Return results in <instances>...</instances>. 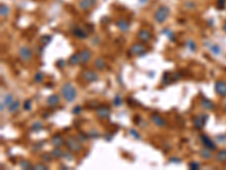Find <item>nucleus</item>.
<instances>
[{
  "label": "nucleus",
  "instance_id": "obj_1",
  "mask_svg": "<svg viewBox=\"0 0 226 170\" xmlns=\"http://www.w3.org/2000/svg\"><path fill=\"white\" fill-rule=\"evenodd\" d=\"M61 93H62V97L67 102H72L77 97V91L74 87V85L70 84V83L63 84V86L61 87Z\"/></svg>",
  "mask_w": 226,
  "mask_h": 170
},
{
  "label": "nucleus",
  "instance_id": "obj_2",
  "mask_svg": "<svg viewBox=\"0 0 226 170\" xmlns=\"http://www.w3.org/2000/svg\"><path fill=\"white\" fill-rule=\"evenodd\" d=\"M168 14H170V9H168V7L166 6H160L157 9H156V12L154 14V18L155 21L157 22V23H164L166 18L168 17Z\"/></svg>",
  "mask_w": 226,
  "mask_h": 170
},
{
  "label": "nucleus",
  "instance_id": "obj_3",
  "mask_svg": "<svg viewBox=\"0 0 226 170\" xmlns=\"http://www.w3.org/2000/svg\"><path fill=\"white\" fill-rule=\"evenodd\" d=\"M65 144L67 145V147L69 149L70 152H79L83 147H82V144H80V141L78 140L77 137H68L66 140Z\"/></svg>",
  "mask_w": 226,
  "mask_h": 170
},
{
  "label": "nucleus",
  "instance_id": "obj_4",
  "mask_svg": "<svg viewBox=\"0 0 226 170\" xmlns=\"http://www.w3.org/2000/svg\"><path fill=\"white\" fill-rule=\"evenodd\" d=\"M19 58L24 61H30L32 59V50L28 47H20L19 49Z\"/></svg>",
  "mask_w": 226,
  "mask_h": 170
},
{
  "label": "nucleus",
  "instance_id": "obj_5",
  "mask_svg": "<svg viewBox=\"0 0 226 170\" xmlns=\"http://www.w3.org/2000/svg\"><path fill=\"white\" fill-rule=\"evenodd\" d=\"M207 115H205V114H200V115H198L193 119V125H195V127L197 128V129H201V128H203V126H205V124H206V122H207Z\"/></svg>",
  "mask_w": 226,
  "mask_h": 170
},
{
  "label": "nucleus",
  "instance_id": "obj_6",
  "mask_svg": "<svg viewBox=\"0 0 226 170\" xmlns=\"http://www.w3.org/2000/svg\"><path fill=\"white\" fill-rule=\"evenodd\" d=\"M96 115L98 118H102V119H107L110 115H111V111L109 109V107L106 106H101L98 107L97 110H96Z\"/></svg>",
  "mask_w": 226,
  "mask_h": 170
},
{
  "label": "nucleus",
  "instance_id": "obj_7",
  "mask_svg": "<svg viewBox=\"0 0 226 170\" xmlns=\"http://www.w3.org/2000/svg\"><path fill=\"white\" fill-rule=\"evenodd\" d=\"M146 51V48L143 43H135L130 48V53L133 56H139Z\"/></svg>",
  "mask_w": 226,
  "mask_h": 170
},
{
  "label": "nucleus",
  "instance_id": "obj_8",
  "mask_svg": "<svg viewBox=\"0 0 226 170\" xmlns=\"http://www.w3.org/2000/svg\"><path fill=\"white\" fill-rule=\"evenodd\" d=\"M83 78L86 81V82H95L97 81L98 78V76H97V74L95 72H93V70H86V72H84L83 74Z\"/></svg>",
  "mask_w": 226,
  "mask_h": 170
},
{
  "label": "nucleus",
  "instance_id": "obj_9",
  "mask_svg": "<svg viewBox=\"0 0 226 170\" xmlns=\"http://www.w3.org/2000/svg\"><path fill=\"white\" fill-rule=\"evenodd\" d=\"M78 53H79V57H80L82 64L88 62V61L90 60V58H92V52L89 51L88 49H84V50H82V51H79Z\"/></svg>",
  "mask_w": 226,
  "mask_h": 170
},
{
  "label": "nucleus",
  "instance_id": "obj_10",
  "mask_svg": "<svg viewBox=\"0 0 226 170\" xmlns=\"http://www.w3.org/2000/svg\"><path fill=\"white\" fill-rule=\"evenodd\" d=\"M200 140H201V142L203 143V145L206 146V147H208L210 150H215V149H216V144L209 138L207 135L201 134V135H200Z\"/></svg>",
  "mask_w": 226,
  "mask_h": 170
},
{
  "label": "nucleus",
  "instance_id": "obj_11",
  "mask_svg": "<svg viewBox=\"0 0 226 170\" xmlns=\"http://www.w3.org/2000/svg\"><path fill=\"white\" fill-rule=\"evenodd\" d=\"M215 90H216V92H217L219 95H223V97L226 95V82H223V81L216 82Z\"/></svg>",
  "mask_w": 226,
  "mask_h": 170
},
{
  "label": "nucleus",
  "instance_id": "obj_12",
  "mask_svg": "<svg viewBox=\"0 0 226 170\" xmlns=\"http://www.w3.org/2000/svg\"><path fill=\"white\" fill-rule=\"evenodd\" d=\"M138 39H139L141 42L146 43L152 39V34H150V32L147 30H140L138 32Z\"/></svg>",
  "mask_w": 226,
  "mask_h": 170
},
{
  "label": "nucleus",
  "instance_id": "obj_13",
  "mask_svg": "<svg viewBox=\"0 0 226 170\" xmlns=\"http://www.w3.org/2000/svg\"><path fill=\"white\" fill-rule=\"evenodd\" d=\"M12 101H14V95L12 94H7V95H5V97H4V100H2V102H1V107H0V110L1 111H4L5 110V108H8L9 106H10V103H12Z\"/></svg>",
  "mask_w": 226,
  "mask_h": 170
},
{
  "label": "nucleus",
  "instance_id": "obj_14",
  "mask_svg": "<svg viewBox=\"0 0 226 170\" xmlns=\"http://www.w3.org/2000/svg\"><path fill=\"white\" fill-rule=\"evenodd\" d=\"M96 0H80L79 1V8L83 10H87L95 5Z\"/></svg>",
  "mask_w": 226,
  "mask_h": 170
},
{
  "label": "nucleus",
  "instance_id": "obj_15",
  "mask_svg": "<svg viewBox=\"0 0 226 170\" xmlns=\"http://www.w3.org/2000/svg\"><path fill=\"white\" fill-rule=\"evenodd\" d=\"M152 122H154L156 126H160V127H164L166 125V122L160 115H157V114L152 115Z\"/></svg>",
  "mask_w": 226,
  "mask_h": 170
},
{
  "label": "nucleus",
  "instance_id": "obj_16",
  "mask_svg": "<svg viewBox=\"0 0 226 170\" xmlns=\"http://www.w3.org/2000/svg\"><path fill=\"white\" fill-rule=\"evenodd\" d=\"M19 108H20V101H19L18 99H16V100H14L12 103H10V106L8 107V111H9L10 114H15V112H17Z\"/></svg>",
  "mask_w": 226,
  "mask_h": 170
},
{
  "label": "nucleus",
  "instance_id": "obj_17",
  "mask_svg": "<svg viewBox=\"0 0 226 170\" xmlns=\"http://www.w3.org/2000/svg\"><path fill=\"white\" fill-rule=\"evenodd\" d=\"M60 102V97L59 95H57V94H52V95H50V97L47 99V103L49 106H51V107H54V106H57V104H59Z\"/></svg>",
  "mask_w": 226,
  "mask_h": 170
},
{
  "label": "nucleus",
  "instance_id": "obj_18",
  "mask_svg": "<svg viewBox=\"0 0 226 170\" xmlns=\"http://www.w3.org/2000/svg\"><path fill=\"white\" fill-rule=\"evenodd\" d=\"M65 142L66 141L62 140V137L60 136V135H54L53 137L51 138V143H52V145H54L55 147H59V146H61L62 144H65Z\"/></svg>",
  "mask_w": 226,
  "mask_h": 170
},
{
  "label": "nucleus",
  "instance_id": "obj_19",
  "mask_svg": "<svg viewBox=\"0 0 226 170\" xmlns=\"http://www.w3.org/2000/svg\"><path fill=\"white\" fill-rule=\"evenodd\" d=\"M74 35L77 37L78 39H86V37H88L87 32L85 30H83V29H80V27H77V29L74 30Z\"/></svg>",
  "mask_w": 226,
  "mask_h": 170
},
{
  "label": "nucleus",
  "instance_id": "obj_20",
  "mask_svg": "<svg viewBox=\"0 0 226 170\" xmlns=\"http://www.w3.org/2000/svg\"><path fill=\"white\" fill-rule=\"evenodd\" d=\"M117 26L119 27L120 31H122V32H127V31L129 30V23L128 22H125L123 19H120L117 22Z\"/></svg>",
  "mask_w": 226,
  "mask_h": 170
},
{
  "label": "nucleus",
  "instance_id": "obj_21",
  "mask_svg": "<svg viewBox=\"0 0 226 170\" xmlns=\"http://www.w3.org/2000/svg\"><path fill=\"white\" fill-rule=\"evenodd\" d=\"M68 62L70 64V65H78V64H80L82 61H80V57H79V53H74V55L69 58V60Z\"/></svg>",
  "mask_w": 226,
  "mask_h": 170
},
{
  "label": "nucleus",
  "instance_id": "obj_22",
  "mask_svg": "<svg viewBox=\"0 0 226 170\" xmlns=\"http://www.w3.org/2000/svg\"><path fill=\"white\" fill-rule=\"evenodd\" d=\"M209 49H210L211 53H214V55H216V56L222 55V52H223L222 48H220L219 45H217V44H211V45L209 47Z\"/></svg>",
  "mask_w": 226,
  "mask_h": 170
},
{
  "label": "nucleus",
  "instance_id": "obj_23",
  "mask_svg": "<svg viewBox=\"0 0 226 170\" xmlns=\"http://www.w3.org/2000/svg\"><path fill=\"white\" fill-rule=\"evenodd\" d=\"M201 104H202V107H203L205 109H207V110L214 109V103H213L210 100H208V99H202Z\"/></svg>",
  "mask_w": 226,
  "mask_h": 170
},
{
  "label": "nucleus",
  "instance_id": "obj_24",
  "mask_svg": "<svg viewBox=\"0 0 226 170\" xmlns=\"http://www.w3.org/2000/svg\"><path fill=\"white\" fill-rule=\"evenodd\" d=\"M216 160L220 161V162H225L226 161V150H222L218 151L216 154Z\"/></svg>",
  "mask_w": 226,
  "mask_h": 170
},
{
  "label": "nucleus",
  "instance_id": "obj_25",
  "mask_svg": "<svg viewBox=\"0 0 226 170\" xmlns=\"http://www.w3.org/2000/svg\"><path fill=\"white\" fill-rule=\"evenodd\" d=\"M63 153L65 152L62 151V150H60L59 147H55L54 150L51 151V154H52V157L55 159H59V158H62L63 157Z\"/></svg>",
  "mask_w": 226,
  "mask_h": 170
},
{
  "label": "nucleus",
  "instance_id": "obj_26",
  "mask_svg": "<svg viewBox=\"0 0 226 170\" xmlns=\"http://www.w3.org/2000/svg\"><path fill=\"white\" fill-rule=\"evenodd\" d=\"M9 12H10V9H9V7L7 6V5H1L0 6V14H1V16L2 17H5V16H8L9 15Z\"/></svg>",
  "mask_w": 226,
  "mask_h": 170
},
{
  "label": "nucleus",
  "instance_id": "obj_27",
  "mask_svg": "<svg viewBox=\"0 0 226 170\" xmlns=\"http://www.w3.org/2000/svg\"><path fill=\"white\" fill-rule=\"evenodd\" d=\"M200 154H201V157H203L205 159L211 158V151H210V149L206 147V146H205V149H202L201 151H200Z\"/></svg>",
  "mask_w": 226,
  "mask_h": 170
},
{
  "label": "nucleus",
  "instance_id": "obj_28",
  "mask_svg": "<svg viewBox=\"0 0 226 170\" xmlns=\"http://www.w3.org/2000/svg\"><path fill=\"white\" fill-rule=\"evenodd\" d=\"M95 67L97 68V69H100V70L104 69V67H105V62H104V60L101 59V58L96 59L95 60Z\"/></svg>",
  "mask_w": 226,
  "mask_h": 170
},
{
  "label": "nucleus",
  "instance_id": "obj_29",
  "mask_svg": "<svg viewBox=\"0 0 226 170\" xmlns=\"http://www.w3.org/2000/svg\"><path fill=\"white\" fill-rule=\"evenodd\" d=\"M172 75L170 73H165L164 74V76H163V83H165V84H168V83H171L172 81H174V79H172Z\"/></svg>",
  "mask_w": 226,
  "mask_h": 170
},
{
  "label": "nucleus",
  "instance_id": "obj_30",
  "mask_svg": "<svg viewBox=\"0 0 226 170\" xmlns=\"http://www.w3.org/2000/svg\"><path fill=\"white\" fill-rule=\"evenodd\" d=\"M41 159L43 161H45V162H51V161H52V154H50V153H43L41 155Z\"/></svg>",
  "mask_w": 226,
  "mask_h": 170
},
{
  "label": "nucleus",
  "instance_id": "obj_31",
  "mask_svg": "<svg viewBox=\"0 0 226 170\" xmlns=\"http://www.w3.org/2000/svg\"><path fill=\"white\" fill-rule=\"evenodd\" d=\"M42 128H43V125H42L41 122H34V124L32 125V130H34V132H37V130H41Z\"/></svg>",
  "mask_w": 226,
  "mask_h": 170
},
{
  "label": "nucleus",
  "instance_id": "obj_32",
  "mask_svg": "<svg viewBox=\"0 0 226 170\" xmlns=\"http://www.w3.org/2000/svg\"><path fill=\"white\" fill-rule=\"evenodd\" d=\"M113 104L115 107H120L122 104V97H120V95H117V97H114V100H113Z\"/></svg>",
  "mask_w": 226,
  "mask_h": 170
},
{
  "label": "nucleus",
  "instance_id": "obj_33",
  "mask_svg": "<svg viewBox=\"0 0 226 170\" xmlns=\"http://www.w3.org/2000/svg\"><path fill=\"white\" fill-rule=\"evenodd\" d=\"M187 45H188V48L190 49V50H191V51H192V52H195V51H196V49H197V47H196V43L193 42L192 40H189V41L187 42Z\"/></svg>",
  "mask_w": 226,
  "mask_h": 170
},
{
  "label": "nucleus",
  "instance_id": "obj_34",
  "mask_svg": "<svg viewBox=\"0 0 226 170\" xmlns=\"http://www.w3.org/2000/svg\"><path fill=\"white\" fill-rule=\"evenodd\" d=\"M20 167H22L23 169H31V168H33L32 164H31L28 161H26V160H23V161L20 162Z\"/></svg>",
  "mask_w": 226,
  "mask_h": 170
},
{
  "label": "nucleus",
  "instance_id": "obj_35",
  "mask_svg": "<svg viewBox=\"0 0 226 170\" xmlns=\"http://www.w3.org/2000/svg\"><path fill=\"white\" fill-rule=\"evenodd\" d=\"M43 81V74L42 73H37L34 76V82H36V83H40V82H42Z\"/></svg>",
  "mask_w": 226,
  "mask_h": 170
},
{
  "label": "nucleus",
  "instance_id": "obj_36",
  "mask_svg": "<svg viewBox=\"0 0 226 170\" xmlns=\"http://www.w3.org/2000/svg\"><path fill=\"white\" fill-rule=\"evenodd\" d=\"M24 109L27 110V111H30L32 109V101L31 100H26L24 102Z\"/></svg>",
  "mask_w": 226,
  "mask_h": 170
},
{
  "label": "nucleus",
  "instance_id": "obj_37",
  "mask_svg": "<svg viewBox=\"0 0 226 170\" xmlns=\"http://www.w3.org/2000/svg\"><path fill=\"white\" fill-rule=\"evenodd\" d=\"M87 135H88L89 137H92V138H97V137L100 136V134H98V132H97V130H90V132H89Z\"/></svg>",
  "mask_w": 226,
  "mask_h": 170
},
{
  "label": "nucleus",
  "instance_id": "obj_38",
  "mask_svg": "<svg viewBox=\"0 0 226 170\" xmlns=\"http://www.w3.org/2000/svg\"><path fill=\"white\" fill-rule=\"evenodd\" d=\"M33 169H48V167L43 163H36L35 166H33Z\"/></svg>",
  "mask_w": 226,
  "mask_h": 170
},
{
  "label": "nucleus",
  "instance_id": "obj_39",
  "mask_svg": "<svg viewBox=\"0 0 226 170\" xmlns=\"http://www.w3.org/2000/svg\"><path fill=\"white\" fill-rule=\"evenodd\" d=\"M51 41V37H41V42H43V44H48L49 42Z\"/></svg>",
  "mask_w": 226,
  "mask_h": 170
},
{
  "label": "nucleus",
  "instance_id": "obj_40",
  "mask_svg": "<svg viewBox=\"0 0 226 170\" xmlns=\"http://www.w3.org/2000/svg\"><path fill=\"white\" fill-rule=\"evenodd\" d=\"M80 111H82V107H80V106H76V107L72 109V114H74V115H78V114H80Z\"/></svg>",
  "mask_w": 226,
  "mask_h": 170
},
{
  "label": "nucleus",
  "instance_id": "obj_41",
  "mask_svg": "<svg viewBox=\"0 0 226 170\" xmlns=\"http://www.w3.org/2000/svg\"><path fill=\"white\" fill-rule=\"evenodd\" d=\"M189 168L193 170L199 169V163H197V162H190V163H189Z\"/></svg>",
  "mask_w": 226,
  "mask_h": 170
},
{
  "label": "nucleus",
  "instance_id": "obj_42",
  "mask_svg": "<svg viewBox=\"0 0 226 170\" xmlns=\"http://www.w3.org/2000/svg\"><path fill=\"white\" fill-rule=\"evenodd\" d=\"M63 158H66L67 160H74V157L71 155V153H69V152H65L63 153Z\"/></svg>",
  "mask_w": 226,
  "mask_h": 170
},
{
  "label": "nucleus",
  "instance_id": "obj_43",
  "mask_svg": "<svg viewBox=\"0 0 226 170\" xmlns=\"http://www.w3.org/2000/svg\"><path fill=\"white\" fill-rule=\"evenodd\" d=\"M130 135H132L135 138H140V135H139L135 129H130Z\"/></svg>",
  "mask_w": 226,
  "mask_h": 170
},
{
  "label": "nucleus",
  "instance_id": "obj_44",
  "mask_svg": "<svg viewBox=\"0 0 226 170\" xmlns=\"http://www.w3.org/2000/svg\"><path fill=\"white\" fill-rule=\"evenodd\" d=\"M184 6L187 7V8H189V9H193V8H195V4H193L192 1H188V2L184 4Z\"/></svg>",
  "mask_w": 226,
  "mask_h": 170
},
{
  "label": "nucleus",
  "instance_id": "obj_45",
  "mask_svg": "<svg viewBox=\"0 0 226 170\" xmlns=\"http://www.w3.org/2000/svg\"><path fill=\"white\" fill-rule=\"evenodd\" d=\"M77 138H78L79 141H80V142H84V141L86 140V135H84V134L80 133V134H79V135L77 136Z\"/></svg>",
  "mask_w": 226,
  "mask_h": 170
},
{
  "label": "nucleus",
  "instance_id": "obj_46",
  "mask_svg": "<svg viewBox=\"0 0 226 170\" xmlns=\"http://www.w3.org/2000/svg\"><path fill=\"white\" fill-rule=\"evenodd\" d=\"M217 5L219 8H224V5H225V0H217Z\"/></svg>",
  "mask_w": 226,
  "mask_h": 170
},
{
  "label": "nucleus",
  "instance_id": "obj_47",
  "mask_svg": "<svg viewBox=\"0 0 226 170\" xmlns=\"http://www.w3.org/2000/svg\"><path fill=\"white\" fill-rule=\"evenodd\" d=\"M165 32H166L165 34L168 37V39H170V40H173V33L172 32H171V31H167V30H165Z\"/></svg>",
  "mask_w": 226,
  "mask_h": 170
},
{
  "label": "nucleus",
  "instance_id": "obj_48",
  "mask_svg": "<svg viewBox=\"0 0 226 170\" xmlns=\"http://www.w3.org/2000/svg\"><path fill=\"white\" fill-rule=\"evenodd\" d=\"M57 65H58V66H60V67H62L63 65H65V62H63V60H60V61H58V62H57Z\"/></svg>",
  "mask_w": 226,
  "mask_h": 170
},
{
  "label": "nucleus",
  "instance_id": "obj_49",
  "mask_svg": "<svg viewBox=\"0 0 226 170\" xmlns=\"http://www.w3.org/2000/svg\"><path fill=\"white\" fill-rule=\"evenodd\" d=\"M97 41H98V39H96V40H95V39H93V40H92V43H93L94 45H95V44L97 45V44H98V42H97Z\"/></svg>",
  "mask_w": 226,
  "mask_h": 170
},
{
  "label": "nucleus",
  "instance_id": "obj_50",
  "mask_svg": "<svg viewBox=\"0 0 226 170\" xmlns=\"http://www.w3.org/2000/svg\"><path fill=\"white\" fill-rule=\"evenodd\" d=\"M171 161H172V162H178V163L180 162V160H179V159H174V158L171 159Z\"/></svg>",
  "mask_w": 226,
  "mask_h": 170
},
{
  "label": "nucleus",
  "instance_id": "obj_51",
  "mask_svg": "<svg viewBox=\"0 0 226 170\" xmlns=\"http://www.w3.org/2000/svg\"><path fill=\"white\" fill-rule=\"evenodd\" d=\"M223 30H224V31L226 32V22L224 23V25H223Z\"/></svg>",
  "mask_w": 226,
  "mask_h": 170
}]
</instances>
